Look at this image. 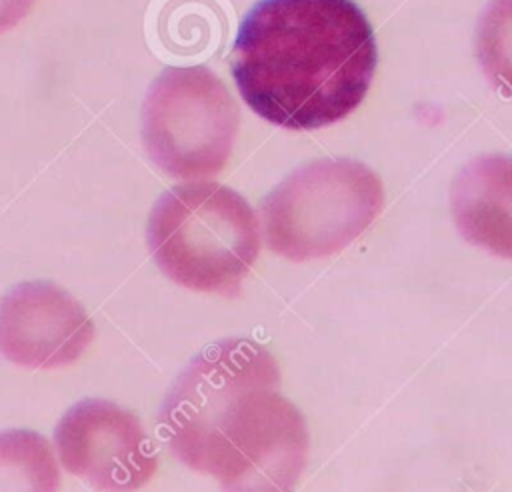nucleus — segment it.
Here are the masks:
<instances>
[{
    "instance_id": "obj_3",
    "label": "nucleus",
    "mask_w": 512,
    "mask_h": 492,
    "mask_svg": "<svg viewBox=\"0 0 512 492\" xmlns=\"http://www.w3.org/2000/svg\"><path fill=\"white\" fill-rule=\"evenodd\" d=\"M382 206V182L366 164L324 158L288 174L260 202V218L274 254L306 262L344 250Z\"/></svg>"
},
{
    "instance_id": "obj_1",
    "label": "nucleus",
    "mask_w": 512,
    "mask_h": 492,
    "mask_svg": "<svg viewBox=\"0 0 512 492\" xmlns=\"http://www.w3.org/2000/svg\"><path fill=\"white\" fill-rule=\"evenodd\" d=\"M376 58L372 28L352 0H260L240 24L232 74L260 118L314 130L360 106Z\"/></svg>"
},
{
    "instance_id": "obj_9",
    "label": "nucleus",
    "mask_w": 512,
    "mask_h": 492,
    "mask_svg": "<svg viewBox=\"0 0 512 492\" xmlns=\"http://www.w3.org/2000/svg\"><path fill=\"white\" fill-rule=\"evenodd\" d=\"M450 210L466 242L512 260V158L470 160L452 182Z\"/></svg>"
},
{
    "instance_id": "obj_11",
    "label": "nucleus",
    "mask_w": 512,
    "mask_h": 492,
    "mask_svg": "<svg viewBox=\"0 0 512 492\" xmlns=\"http://www.w3.org/2000/svg\"><path fill=\"white\" fill-rule=\"evenodd\" d=\"M476 56L486 80L512 98V0H490L480 14Z\"/></svg>"
},
{
    "instance_id": "obj_5",
    "label": "nucleus",
    "mask_w": 512,
    "mask_h": 492,
    "mask_svg": "<svg viewBox=\"0 0 512 492\" xmlns=\"http://www.w3.org/2000/svg\"><path fill=\"white\" fill-rule=\"evenodd\" d=\"M260 384L240 394L212 430L196 472L224 492H292L306 468L308 430L300 410Z\"/></svg>"
},
{
    "instance_id": "obj_6",
    "label": "nucleus",
    "mask_w": 512,
    "mask_h": 492,
    "mask_svg": "<svg viewBox=\"0 0 512 492\" xmlns=\"http://www.w3.org/2000/svg\"><path fill=\"white\" fill-rule=\"evenodd\" d=\"M280 382L274 356L248 338H224L200 350L178 374L158 412L170 452L188 468L228 406L246 390Z\"/></svg>"
},
{
    "instance_id": "obj_4",
    "label": "nucleus",
    "mask_w": 512,
    "mask_h": 492,
    "mask_svg": "<svg viewBox=\"0 0 512 492\" xmlns=\"http://www.w3.org/2000/svg\"><path fill=\"white\" fill-rule=\"evenodd\" d=\"M240 112L206 66H170L150 84L142 106V144L172 178L218 174L234 146Z\"/></svg>"
},
{
    "instance_id": "obj_10",
    "label": "nucleus",
    "mask_w": 512,
    "mask_h": 492,
    "mask_svg": "<svg viewBox=\"0 0 512 492\" xmlns=\"http://www.w3.org/2000/svg\"><path fill=\"white\" fill-rule=\"evenodd\" d=\"M54 450L32 430L0 432V492H58Z\"/></svg>"
},
{
    "instance_id": "obj_7",
    "label": "nucleus",
    "mask_w": 512,
    "mask_h": 492,
    "mask_svg": "<svg viewBox=\"0 0 512 492\" xmlns=\"http://www.w3.org/2000/svg\"><path fill=\"white\" fill-rule=\"evenodd\" d=\"M54 446L64 470L100 492H134L158 468L140 420L110 400L86 398L68 408L54 428Z\"/></svg>"
},
{
    "instance_id": "obj_12",
    "label": "nucleus",
    "mask_w": 512,
    "mask_h": 492,
    "mask_svg": "<svg viewBox=\"0 0 512 492\" xmlns=\"http://www.w3.org/2000/svg\"><path fill=\"white\" fill-rule=\"evenodd\" d=\"M34 0H0V34L14 28L32 8Z\"/></svg>"
},
{
    "instance_id": "obj_8",
    "label": "nucleus",
    "mask_w": 512,
    "mask_h": 492,
    "mask_svg": "<svg viewBox=\"0 0 512 492\" xmlns=\"http://www.w3.org/2000/svg\"><path fill=\"white\" fill-rule=\"evenodd\" d=\"M92 338L84 306L52 282H22L0 298V354L16 366H68Z\"/></svg>"
},
{
    "instance_id": "obj_2",
    "label": "nucleus",
    "mask_w": 512,
    "mask_h": 492,
    "mask_svg": "<svg viewBox=\"0 0 512 492\" xmlns=\"http://www.w3.org/2000/svg\"><path fill=\"white\" fill-rule=\"evenodd\" d=\"M148 250L176 284L220 296H238L260 252L252 206L232 188L190 182L166 190L154 204Z\"/></svg>"
}]
</instances>
